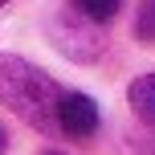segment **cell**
I'll return each mask as SVG.
<instances>
[{
    "label": "cell",
    "mask_w": 155,
    "mask_h": 155,
    "mask_svg": "<svg viewBox=\"0 0 155 155\" xmlns=\"http://www.w3.org/2000/svg\"><path fill=\"white\" fill-rule=\"evenodd\" d=\"M74 8L86 16V21H94V25H102V21H110V16L123 8V0H74Z\"/></svg>",
    "instance_id": "cell-4"
},
{
    "label": "cell",
    "mask_w": 155,
    "mask_h": 155,
    "mask_svg": "<svg viewBox=\"0 0 155 155\" xmlns=\"http://www.w3.org/2000/svg\"><path fill=\"white\" fill-rule=\"evenodd\" d=\"M8 151V135H4V127H0V155Z\"/></svg>",
    "instance_id": "cell-6"
},
{
    "label": "cell",
    "mask_w": 155,
    "mask_h": 155,
    "mask_svg": "<svg viewBox=\"0 0 155 155\" xmlns=\"http://www.w3.org/2000/svg\"><path fill=\"white\" fill-rule=\"evenodd\" d=\"M45 155H61V151H45Z\"/></svg>",
    "instance_id": "cell-7"
},
{
    "label": "cell",
    "mask_w": 155,
    "mask_h": 155,
    "mask_svg": "<svg viewBox=\"0 0 155 155\" xmlns=\"http://www.w3.org/2000/svg\"><path fill=\"white\" fill-rule=\"evenodd\" d=\"M0 4H4V0H0Z\"/></svg>",
    "instance_id": "cell-8"
},
{
    "label": "cell",
    "mask_w": 155,
    "mask_h": 155,
    "mask_svg": "<svg viewBox=\"0 0 155 155\" xmlns=\"http://www.w3.org/2000/svg\"><path fill=\"white\" fill-rule=\"evenodd\" d=\"M127 102H131V110L143 118V123L155 127V74H139L131 82V90H127Z\"/></svg>",
    "instance_id": "cell-3"
},
{
    "label": "cell",
    "mask_w": 155,
    "mask_h": 155,
    "mask_svg": "<svg viewBox=\"0 0 155 155\" xmlns=\"http://www.w3.org/2000/svg\"><path fill=\"white\" fill-rule=\"evenodd\" d=\"M135 33H139L143 41H155V0H143V8H139V25H135Z\"/></svg>",
    "instance_id": "cell-5"
},
{
    "label": "cell",
    "mask_w": 155,
    "mask_h": 155,
    "mask_svg": "<svg viewBox=\"0 0 155 155\" xmlns=\"http://www.w3.org/2000/svg\"><path fill=\"white\" fill-rule=\"evenodd\" d=\"M57 98H61V86L45 70H37L33 61H25L16 53H0V102L16 118H25L41 135L57 131V123H53Z\"/></svg>",
    "instance_id": "cell-1"
},
{
    "label": "cell",
    "mask_w": 155,
    "mask_h": 155,
    "mask_svg": "<svg viewBox=\"0 0 155 155\" xmlns=\"http://www.w3.org/2000/svg\"><path fill=\"white\" fill-rule=\"evenodd\" d=\"M53 123H57V131L70 135V139H90V135L98 131V102H94L90 94H82V90H61L57 110H53Z\"/></svg>",
    "instance_id": "cell-2"
}]
</instances>
